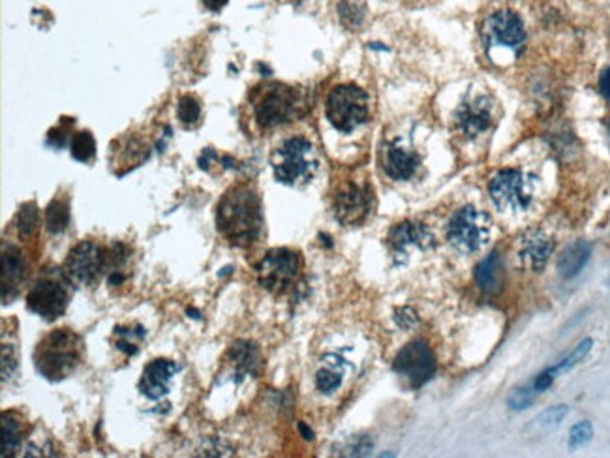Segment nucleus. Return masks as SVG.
<instances>
[{
	"label": "nucleus",
	"instance_id": "1",
	"mask_svg": "<svg viewBox=\"0 0 610 458\" xmlns=\"http://www.w3.org/2000/svg\"><path fill=\"white\" fill-rule=\"evenodd\" d=\"M218 232L235 247H250L263 229V209L259 194L250 182L233 184L218 203Z\"/></svg>",
	"mask_w": 610,
	"mask_h": 458
},
{
	"label": "nucleus",
	"instance_id": "2",
	"mask_svg": "<svg viewBox=\"0 0 610 458\" xmlns=\"http://www.w3.org/2000/svg\"><path fill=\"white\" fill-rule=\"evenodd\" d=\"M85 361V340L71 329H55L34 349L36 370L49 382H61Z\"/></svg>",
	"mask_w": 610,
	"mask_h": 458
},
{
	"label": "nucleus",
	"instance_id": "3",
	"mask_svg": "<svg viewBox=\"0 0 610 458\" xmlns=\"http://www.w3.org/2000/svg\"><path fill=\"white\" fill-rule=\"evenodd\" d=\"M273 171L278 182L288 186H301L312 181L318 171V152L304 137H289L274 149Z\"/></svg>",
	"mask_w": 610,
	"mask_h": 458
},
{
	"label": "nucleus",
	"instance_id": "4",
	"mask_svg": "<svg viewBox=\"0 0 610 458\" xmlns=\"http://www.w3.org/2000/svg\"><path fill=\"white\" fill-rule=\"evenodd\" d=\"M301 98L297 91L282 83H269L252 94L254 121L261 130H273L291 122L299 115Z\"/></svg>",
	"mask_w": 610,
	"mask_h": 458
},
{
	"label": "nucleus",
	"instance_id": "5",
	"mask_svg": "<svg viewBox=\"0 0 610 458\" xmlns=\"http://www.w3.org/2000/svg\"><path fill=\"white\" fill-rule=\"evenodd\" d=\"M70 278L64 271L46 269L26 293V307L47 322L61 317L70 302Z\"/></svg>",
	"mask_w": 610,
	"mask_h": 458
},
{
	"label": "nucleus",
	"instance_id": "6",
	"mask_svg": "<svg viewBox=\"0 0 610 458\" xmlns=\"http://www.w3.org/2000/svg\"><path fill=\"white\" fill-rule=\"evenodd\" d=\"M369 111V96L355 85H336L325 100L327 121L342 134H351L364 124Z\"/></svg>",
	"mask_w": 610,
	"mask_h": 458
},
{
	"label": "nucleus",
	"instance_id": "7",
	"mask_svg": "<svg viewBox=\"0 0 610 458\" xmlns=\"http://www.w3.org/2000/svg\"><path fill=\"white\" fill-rule=\"evenodd\" d=\"M489 194L501 212H524L535 197V179L520 169H501L492 176Z\"/></svg>",
	"mask_w": 610,
	"mask_h": 458
},
{
	"label": "nucleus",
	"instance_id": "8",
	"mask_svg": "<svg viewBox=\"0 0 610 458\" xmlns=\"http://www.w3.org/2000/svg\"><path fill=\"white\" fill-rule=\"evenodd\" d=\"M109 263L111 252H107L101 244L94 241H81L66 257L64 272L71 284L92 287L100 282L104 272L109 271Z\"/></svg>",
	"mask_w": 610,
	"mask_h": 458
},
{
	"label": "nucleus",
	"instance_id": "9",
	"mask_svg": "<svg viewBox=\"0 0 610 458\" xmlns=\"http://www.w3.org/2000/svg\"><path fill=\"white\" fill-rule=\"evenodd\" d=\"M490 218L483 211L468 205L462 206L449 218L447 241L460 254H475L489 242Z\"/></svg>",
	"mask_w": 610,
	"mask_h": 458
},
{
	"label": "nucleus",
	"instance_id": "10",
	"mask_svg": "<svg viewBox=\"0 0 610 458\" xmlns=\"http://www.w3.org/2000/svg\"><path fill=\"white\" fill-rule=\"evenodd\" d=\"M301 269H303L301 254L293 252L289 248H274L265 254L256 271L263 289L271 293H286L299 280Z\"/></svg>",
	"mask_w": 610,
	"mask_h": 458
},
{
	"label": "nucleus",
	"instance_id": "11",
	"mask_svg": "<svg viewBox=\"0 0 610 458\" xmlns=\"http://www.w3.org/2000/svg\"><path fill=\"white\" fill-rule=\"evenodd\" d=\"M394 372L408 382L409 387L419 389L430 382L436 372V359L424 340H415L404 346L394 359Z\"/></svg>",
	"mask_w": 610,
	"mask_h": 458
},
{
	"label": "nucleus",
	"instance_id": "12",
	"mask_svg": "<svg viewBox=\"0 0 610 458\" xmlns=\"http://www.w3.org/2000/svg\"><path fill=\"white\" fill-rule=\"evenodd\" d=\"M374 194L369 184L348 182L334 196V216L342 226H359L372 212Z\"/></svg>",
	"mask_w": 610,
	"mask_h": 458
},
{
	"label": "nucleus",
	"instance_id": "13",
	"mask_svg": "<svg viewBox=\"0 0 610 458\" xmlns=\"http://www.w3.org/2000/svg\"><path fill=\"white\" fill-rule=\"evenodd\" d=\"M492 122H494L492 101L483 94L466 98L459 109L454 111V126L468 139L481 136L492 126Z\"/></svg>",
	"mask_w": 610,
	"mask_h": 458
},
{
	"label": "nucleus",
	"instance_id": "14",
	"mask_svg": "<svg viewBox=\"0 0 610 458\" xmlns=\"http://www.w3.org/2000/svg\"><path fill=\"white\" fill-rule=\"evenodd\" d=\"M484 40L489 46L519 49L526 40L524 23L514 11L501 10L490 16L483 26Z\"/></svg>",
	"mask_w": 610,
	"mask_h": 458
},
{
	"label": "nucleus",
	"instance_id": "15",
	"mask_svg": "<svg viewBox=\"0 0 610 458\" xmlns=\"http://www.w3.org/2000/svg\"><path fill=\"white\" fill-rule=\"evenodd\" d=\"M389 247L394 256H406L409 250H429L434 247V235L429 227L419 221H402L389 232Z\"/></svg>",
	"mask_w": 610,
	"mask_h": 458
},
{
	"label": "nucleus",
	"instance_id": "16",
	"mask_svg": "<svg viewBox=\"0 0 610 458\" xmlns=\"http://www.w3.org/2000/svg\"><path fill=\"white\" fill-rule=\"evenodd\" d=\"M26 280V259L19 248L2 242V301L11 302Z\"/></svg>",
	"mask_w": 610,
	"mask_h": 458
},
{
	"label": "nucleus",
	"instance_id": "17",
	"mask_svg": "<svg viewBox=\"0 0 610 458\" xmlns=\"http://www.w3.org/2000/svg\"><path fill=\"white\" fill-rule=\"evenodd\" d=\"M421 160L415 152L396 141L385 143L381 149V167L393 181H408L417 173Z\"/></svg>",
	"mask_w": 610,
	"mask_h": 458
},
{
	"label": "nucleus",
	"instance_id": "18",
	"mask_svg": "<svg viewBox=\"0 0 610 458\" xmlns=\"http://www.w3.org/2000/svg\"><path fill=\"white\" fill-rule=\"evenodd\" d=\"M177 372V364L169 361V359H154L146 364L143 370L141 382H139V391L145 394L146 398L164 397L169 391V382Z\"/></svg>",
	"mask_w": 610,
	"mask_h": 458
},
{
	"label": "nucleus",
	"instance_id": "19",
	"mask_svg": "<svg viewBox=\"0 0 610 458\" xmlns=\"http://www.w3.org/2000/svg\"><path fill=\"white\" fill-rule=\"evenodd\" d=\"M552 248H554V244L545 233L541 229H530L524 237L520 239L519 256L531 271H541L549 262Z\"/></svg>",
	"mask_w": 610,
	"mask_h": 458
},
{
	"label": "nucleus",
	"instance_id": "20",
	"mask_svg": "<svg viewBox=\"0 0 610 458\" xmlns=\"http://www.w3.org/2000/svg\"><path fill=\"white\" fill-rule=\"evenodd\" d=\"M475 282L479 289L486 295H494L501 289L504 284V263L498 252H492L484 257L475 269Z\"/></svg>",
	"mask_w": 610,
	"mask_h": 458
},
{
	"label": "nucleus",
	"instance_id": "21",
	"mask_svg": "<svg viewBox=\"0 0 610 458\" xmlns=\"http://www.w3.org/2000/svg\"><path fill=\"white\" fill-rule=\"evenodd\" d=\"M591 244L588 241H575L573 244L565 248L558 262V271L564 278L579 277L580 271L586 267V263L590 262Z\"/></svg>",
	"mask_w": 610,
	"mask_h": 458
},
{
	"label": "nucleus",
	"instance_id": "22",
	"mask_svg": "<svg viewBox=\"0 0 610 458\" xmlns=\"http://www.w3.org/2000/svg\"><path fill=\"white\" fill-rule=\"evenodd\" d=\"M0 424H2V457H11L25 439V423L16 412H4Z\"/></svg>",
	"mask_w": 610,
	"mask_h": 458
},
{
	"label": "nucleus",
	"instance_id": "23",
	"mask_svg": "<svg viewBox=\"0 0 610 458\" xmlns=\"http://www.w3.org/2000/svg\"><path fill=\"white\" fill-rule=\"evenodd\" d=\"M70 224V205L66 199L56 197L46 209V227L53 235H59Z\"/></svg>",
	"mask_w": 610,
	"mask_h": 458
},
{
	"label": "nucleus",
	"instance_id": "24",
	"mask_svg": "<svg viewBox=\"0 0 610 458\" xmlns=\"http://www.w3.org/2000/svg\"><path fill=\"white\" fill-rule=\"evenodd\" d=\"M591 348H594V340H591V338H586V340H582L579 346H575L573 352L567 353L561 361H558L554 367L546 368V372H549L554 379L558 378V376H561V374L569 372L571 368H575L580 361H584V359L588 357V353L591 352Z\"/></svg>",
	"mask_w": 610,
	"mask_h": 458
},
{
	"label": "nucleus",
	"instance_id": "25",
	"mask_svg": "<svg viewBox=\"0 0 610 458\" xmlns=\"http://www.w3.org/2000/svg\"><path fill=\"white\" fill-rule=\"evenodd\" d=\"M38 226H40V211L36 203H25L21 206V211L17 212L16 218V227H17V235L21 239H29L32 237L36 232H38Z\"/></svg>",
	"mask_w": 610,
	"mask_h": 458
},
{
	"label": "nucleus",
	"instance_id": "26",
	"mask_svg": "<svg viewBox=\"0 0 610 458\" xmlns=\"http://www.w3.org/2000/svg\"><path fill=\"white\" fill-rule=\"evenodd\" d=\"M70 152L77 161H91L96 154V141L91 131H77L70 139Z\"/></svg>",
	"mask_w": 610,
	"mask_h": 458
},
{
	"label": "nucleus",
	"instance_id": "27",
	"mask_svg": "<svg viewBox=\"0 0 610 458\" xmlns=\"http://www.w3.org/2000/svg\"><path fill=\"white\" fill-rule=\"evenodd\" d=\"M177 116L184 126H194V124H197L199 116H201V106H199V101L190 94L182 96L177 106Z\"/></svg>",
	"mask_w": 610,
	"mask_h": 458
},
{
	"label": "nucleus",
	"instance_id": "28",
	"mask_svg": "<svg viewBox=\"0 0 610 458\" xmlns=\"http://www.w3.org/2000/svg\"><path fill=\"white\" fill-rule=\"evenodd\" d=\"M338 16L342 25H346L348 29H357L361 26L364 19V10L363 6H359L357 2H351V0H342L338 4Z\"/></svg>",
	"mask_w": 610,
	"mask_h": 458
},
{
	"label": "nucleus",
	"instance_id": "29",
	"mask_svg": "<svg viewBox=\"0 0 610 458\" xmlns=\"http://www.w3.org/2000/svg\"><path fill=\"white\" fill-rule=\"evenodd\" d=\"M567 413H569V408L565 404H558V406H552V408L541 412L534 419V424L537 428H545V430L546 428H554L567 417Z\"/></svg>",
	"mask_w": 610,
	"mask_h": 458
},
{
	"label": "nucleus",
	"instance_id": "30",
	"mask_svg": "<svg viewBox=\"0 0 610 458\" xmlns=\"http://www.w3.org/2000/svg\"><path fill=\"white\" fill-rule=\"evenodd\" d=\"M591 436H594V427H591L590 421H580V423L573 424L569 430V449H580L584 447L586 443H590Z\"/></svg>",
	"mask_w": 610,
	"mask_h": 458
},
{
	"label": "nucleus",
	"instance_id": "31",
	"mask_svg": "<svg viewBox=\"0 0 610 458\" xmlns=\"http://www.w3.org/2000/svg\"><path fill=\"white\" fill-rule=\"evenodd\" d=\"M535 398H537L535 389L531 387V385H526V387L514 389L513 393L509 394V398H507V404H509V408L514 409V412H522V409L530 408Z\"/></svg>",
	"mask_w": 610,
	"mask_h": 458
},
{
	"label": "nucleus",
	"instance_id": "32",
	"mask_svg": "<svg viewBox=\"0 0 610 458\" xmlns=\"http://www.w3.org/2000/svg\"><path fill=\"white\" fill-rule=\"evenodd\" d=\"M342 383V376L334 370H329V368H321L318 374H316V387L321 391V393L329 394L336 391Z\"/></svg>",
	"mask_w": 610,
	"mask_h": 458
},
{
	"label": "nucleus",
	"instance_id": "33",
	"mask_svg": "<svg viewBox=\"0 0 610 458\" xmlns=\"http://www.w3.org/2000/svg\"><path fill=\"white\" fill-rule=\"evenodd\" d=\"M396 322H399L400 327L409 329L417 323V316H415L414 310H409V308H400L399 312H396Z\"/></svg>",
	"mask_w": 610,
	"mask_h": 458
},
{
	"label": "nucleus",
	"instance_id": "34",
	"mask_svg": "<svg viewBox=\"0 0 610 458\" xmlns=\"http://www.w3.org/2000/svg\"><path fill=\"white\" fill-rule=\"evenodd\" d=\"M599 91L601 94L605 96V100L610 101V66L606 68L599 77Z\"/></svg>",
	"mask_w": 610,
	"mask_h": 458
},
{
	"label": "nucleus",
	"instance_id": "35",
	"mask_svg": "<svg viewBox=\"0 0 610 458\" xmlns=\"http://www.w3.org/2000/svg\"><path fill=\"white\" fill-rule=\"evenodd\" d=\"M226 4L227 0H203V6L211 11H220Z\"/></svg>",
	"mask_w": 610,
	"mask_h": 458
},
{
	"label": "nucleus",
	"instance_id": "36",
	"mask_svg": "<svg viewBox=\"0 0 610 458\" xmlns=\"http://www.w3.org/2000/svg\"><path fill=\"white\" fill-rule=\"evenodd\" d=\"M299 430H301V432H303V434H304V438H306V439H312V438H314V434H312V430H310V428H308V427H306V424H304V423H301V424H299Z\"/></svg>",
	"mask_w": 610,
	"mask_h": 458
},
{
	"label": "nucleus",
	"instance_id": "37",
	"mask_svg": "<svg viewBox=\"0 0 610 458\" xmlns=\"http://www.w3.org/2000/svg\"><path fill=\"white\" fill-rule=\"evenodd\" d=\"M606 126H609V134H610V121H609V122H606Z\"/></svg>",
	"mask_w": 610,
	"mask_h": 458
}]
</instances>
